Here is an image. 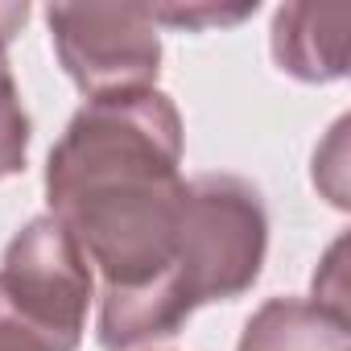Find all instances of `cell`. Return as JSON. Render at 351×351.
<instances>
[{"label":"cell","instance_id":"1","mask_svg":"<svg viewBox=\"0 0 351 351\" xmlns=\"http://www.w3.org/2000/svg\"><path fill=\"white\" fill-rule=\"evenodd\" d=\"M186 124L165 91L87 99L46 157V203L99 277L95 339L141 351L165 339L161 302L182 256Z\"/></svg>","mask_w":351,"mask_h":351},{"label":"cell","instance_id":"2","mask_svg":"<svg viewBox=\"0 0 351 351\" xmlns=\"http://www.w3.org/2000/svg\"><path fill=\"white\" fill-rule=\"evenodd\" d=\"M269 252L265 195L240 173H199L191 178V219L182 256L173 265L161 322L173 339L195 310L211 302H236L261 281Z\"/></svg>","mask_w":351,"mask_h":351},{"label":"cell","instance_id":"3","mask_svg":"<svg viewBox=\"0 0 351 351\" xmlns=\"http://www.w3.org/2000/svg\"><path fill=\"white\" fill-rule=\"evenodd\" d=\"M95 273L66 228L34 215L0 256V351H79Z\"/></svg>","mask_w":351,"mask_h":351},{"label":"cell","instance_id":"4","mask_svg":"<svg viewBox=\"0 0 351 351\" xmlns=\"http://www.w3.org/2000/svg\"><path fill=\"white\" fill-rule=\"evenodd\" d=\"M46 25L58 66L87 99L157 87L161 29L145 5H50Z\"/></svg>","mask_w":351,"mask_h":351},{"label":"cell","instance_id":"5","mask_svg":"<svg viewBox=\"0 0 351 351\" xmlns=\"http://www.w3.org/2000/svg\"><path fill=\"white\" fill-rule=\"evenodd\" d=\"M347 5H281L273 13L269 50L281 75L298 83H339L347 79Z\"/></svg>","mask_w":351,"mask_h":351},{"label":"cell","instance_id":"6","mask_svg":"<svg viewBox=\"0 0 351 351\" xmlns=\"http://www.w3.org/2000/svg\"><path fill=\"white\" fill-rule=\"evenodd\" d=\"M351 322L306 298H269L240 335L236 351H351Z\"/></svg>","mask_w":351,"mask_h":351},{"label":"cell","instance_id":"7","mask_svg":"<svg viewBox=\"0 0 351 351\" xmlns=\"http://www.w3.org/2000/svg\"><path fill=\"white\" fill-rule=\"evenodd\" d=\"M29 5H0V182L17 178L29 161V112L9 66V42L25 29Z\"/></svg>","mask_w":351,"mask_h":351},{"label":"cell","instance_id":"8","mask_svg":"<svg viewBox=\"0 0 351 351\" xmlns=\"http://www.w3.org/2000/svg\"><path fill=\"white\" fill-rule=\"evenodd\" d=\"M252 13H256V0H252V5H236V9H223V5H157V9H149L157 29L169 25V29H191V34L211 29V25H219V29L223 25H240Z\"/></svg>","mask_w":351,"mask_h":351},{"label":"cell","instance_id":"9","mask_svg":"<svg viewBox=\"0 0 351 351\" xmlns=\"http://www.w3.org/2000/svg\"><path fill=\"white\" fill-rule=\"evenodd\" d=\"M330 153H335L330 161H322L314 153V186L330 199V207L347 211V169H343V161H347V116L335 120V128H330Z\"/></svg>","mask_w":351,"mask_h":351},{"label":"cell","instance_id":"10","mask_svg":"<svg viewBox=\"0 0 351 351\" xmlns=\"http://www.w3.org/2000/svg\"><path fill=\"white\" fill-rule=\"evenodd\" d=\"M343 252H347V240L339 236L335 244H330V252L322 256V265H318V273H314V306H322V310H330L335 318H347V269H343Z\"/></svg>","mask_w":351,"mask_h":351}]
</instances>
